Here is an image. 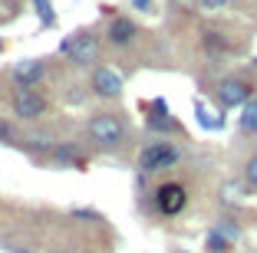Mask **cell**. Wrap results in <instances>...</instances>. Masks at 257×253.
<instances>
[{"instance_id": "cell-1", "label": "cell", "mask_w": 257, "mask_h": 253, "mask_svg": "<svg viewBox=\"0 0 257 253\" xmlns=\"http://www.w3.org/2000/svg\"><path fill=\"white\" fill-rule=\"evenodd\" d=\"M86 132H89V138L99 148L112 151L125 142L128 128H125V122H122V115H115V112H96L89 119V125H86Z\"/></svg>"}, {"instance_id": "cell-2", "label": "cell", "mask_w": 257, "mask_h": 253, "mask_svg": "<svg viewBox=\"0 0 257 253\" xmlns=\"http://www.w3.org/2000/svg\"><path fill=\"white\" fill-rule=\"evenodd\" d=\"M60 53L66 56L69 63H76V66L89 69V66H96V63H99V53H102V40H99L96 33H89V30L73 33V37H66V40L60 43Z\"/></svg>"}, {"instance_id": "cell-3", "label": "cell", "mask_w": 257, "mask_h": 253, "mask_svg": "<svg viewBox=\"0 0 257 253\" xmlns=\"http://www.w3.org/2000/svg\"><path fill=\"white\" fill-rule=\"evenodd\" d=\"M178 161H182V148L172 145V142H165V138H155V142H149L142 151H139V168H142L145 174L168 171V168H175Z\"/></svg>"}, {"instance_id": "cell-4", "label": "cell", "mask_w": 257, "mask_h": 253, "mask_svg": "<svg viewBox=\"0 0 257 253\" xmlns=\"http://www.w3.org/2000/svg\"><path fill=\"white\" fill-rule=\"evenodd\" d=\"M254 86L241 76H227V79L218 82V89H214V99H218L221 112H231V109H244V105L254 99Z\"/></svg>"}, {"instance_id": "cell-5", "label": "cell", "mask_w": 257, "mask_h": 253, "mask_svg": "<svg viewBox=\"0 0 257 253\" xmlns=\"http://www.w3.org/2000/svg\"><path fill=\"white\" fill-rule=\"evenodd\" d=\"M10 109H14L17 119L37 122V119H43V115H46L50 102H46V96H40L37 89H17L14 99H10Z\"/></svg>"}, {"instance_id": "cell-6", "label": "cell", "mask_w": 257, "mask_h": 253, "mask_svg": "<svg viewBox=\"0 0 257 253\" xmlns=\"http://www.w3.org/2000/svg\"><path fill=\"white\" fill-rule=\"evenodd\" d=\"M185 204H188V191H185V184H178V181H165V184L155 187V210L165 217H175L182 214Z\"/></svg>"}, {"instance_id": "cell-7", "label": "cell", "mask_w": 257, "mask_h": 253, "mask_svg": "<svg viewBox=\"0 0 257 253\" xmlns=\"http://www.w3.org/2000/svg\"><path fill=\"white\" fill-rule=\"evenodd\" d=\"M46 69H50V60H20L10 69V79H14L17 89H33L46 76Z\"/></svg>"}, {"instance_id": "cell-8", "label": "cell", "mask_w": 257, "mask_h": 253, "mask_svg": "<svg viewBox=\"0 0 257 253\" xmlns=\"http://www.w3.org/2000/svg\"><path fill=\"white\" fill-rule=\"evenodd\" d=\"M122 89H125V82H122V76L115 73L112 66H96L92 69V92H96L99 99H119Z\"/></svg>"}, {"instance_id": "cell-9", "label": "cell", "mask_w": 257, "mask_h": 253, "mask_svg": "<svg viewBox=\"0 0 257 253\" xmlns=\"http://www.w3.org/2000/svg\"><path fill=\"white\" fill-rule=\"evenodd\" d=\"M145 125H149L152 132H155V138H162V135H172V132H182V128H178V122L172 119V112H168L165 99H155V102H152Z\"/></svg>"}, {"instance_id": "cell-10", "label": "cell", "mask_w": 257, "mask_h": 253, "mask_svg": "<svg viewBox=\"0 0 257 253\" xmlns=\"http://www.w3.org/2000/svg\"><path fill=\"white\" fill-rule=\"evenodd\" d=\"M136 33L139 30L128 17H112V23H109V30H106V43L115 46V50H122V46H128L136 40Z\"/></svg>"}, {"instance_id": "cell-11", "label": "cell", "mask_w": 257, "mask_h": 253, "mask_svg": "<svg viewBox=\"0 0 257 253\" xmlns=\"http://www.w3.org/2000/svg\"><path fill=\"white\" fill-rule=\"evenodd\" d=\"M50 158H53L60 168H79V171L86 168V158L79 155V151H76V145H69V142L53 145V148H50Z\"/></svg>"}, {"instance_id": "cell-12", "label": "cell", "mask_w": 257, "mask_h": 253, "mask_svg": "<svg viewBox=\"0 0 257 253\" xmlns=\"http://www.w3.org/2000/svg\"><path fill=\"white\" fill-rule=\"evenodd\" d=\"M237 128H241L244 135H257V92H254V99L241 109V115H237Z\"/></svg>"}, {"instance_id": "cell-13", "label": "cell", "mask_w": 257, "mask_h": 253, "mask_svg": "<svg viewBox=\"0 0 257 253\" xmlns=\"http://www.w3.org/2000/svg\"><path fill=\"white\" fill-rule=\"evenodd\" d=\"M204 250H208V253H231V250H234V243H231L218 227H211V230L204 233Z\"/></svg>"}, {"instance_id": "cell-14", "label": "cell", "mask_w": 257, "mask_h": 253, "mask_svg": "<svg viewBox=\"0 0 257 253\" xmlns=\"http://www.w3.org/2000/svg\"><path fill=\"white\" fill-rule=\"evenodd\" d=\"M195 115H198V125H201V128H211V132H221V128H224V115H218V112H208L201 102L195 105Z\"/></svg>"}, {"instance_id": "cell-15", "label": "cell", "mask_w": 257, "mask_h": 253, "mask_svg": "<svg viewBox=\"0 0 257 253\" xmlns=\"http://www.w3.org/2000/svg\"><path fill=\"white\" fill-rule=\"evenodd\" d=\"M204 50L208 53H227L231 50V40H224V33H218V30H208L204 33Z\"/></svg>"}, {"instance_id": "cell-16", "label": "cell", "mask_w": 257, "mask_h": 253, "mask_svg": "<svg viewBox=\"0 0 257 253\" xmlns=\"http://www.w3.org/2000/svg\"><path fill=\"white\" fill-rule=\"evenodd\" d=\"M33 10H37V17H40V23H43V27H53V23H56L53 0H33Z\"/></svg>"}, {"instance_id": "cell-17", "label": "cell", "mask_w": 257, "mask_h": 253, "mask_svg": "<svg viewBox=\"0 0 257 253\" xmlns=\"http://www.w3.org/2000/svg\"><path fill=\"white\" fill-rule=\"evenodd\" d=\"M214 227H218V230L224 233V237L231 240V243H237V240H241V230H237V223L231 220V217H221V220L214 223Z\"/></svg>"}, {"instance_id": "cell-18", "label": "cell", "mask_w": 257, "mask_h": 253, "mask_svg": "<svg viewBox=\"0 0 257 253\" xmlns=\"http://www.w3.org/2000/svg\"><path fill=\"white\" fill-rule=\"evenodd\" d=\"M244 184H247L250 191H257V155L247 158V164H244Z\"/></svg>"}, {"instance_id": "cell-19", "label": "cell", "mask_w": 257, "mask_h": 253, "mask_svg": "<svg viewBox=\"0 0 257 253\" xmlns=\"http://www.w3.org/2000/svg\"><path fill=\"white\" fill-rule=\"evenodd\" d=\"M0 142H4V145H14V142H17L14 128H10V125H4V122H0Z\"/></svg>"}, {"instance_id": "cell-20", "label": "cell", "mask_w": 257, "mask_h": 253, "mask_svg": "<svg viewBox=\"0 0 257 253\" xmlns=\"http://www.w3.org/2000/svg\"><path fill=\"white\" fill-rule=\"evenodd\" d=\"M198 7L201 10H221V7H227V0H198Z\"/></svg>"}, {"instance_id": "cell-21", "label": "cell", "mask_w": 257, "mask_h": 253, "mask_svg": "<svg viewBox=\"0 0 257 253\" xmlns=\"http://www.w3.org/2000/svg\"><path fill=\"white\" fill-rule=\"evenodd\" d=\"M237 197H241V187L237 184H224V201L231 204V201H237Z\"/></svg>"}, {"instance_id": "cell-22", "label": "cell", "mask_w": 257, "mask_h": 253, "mask_svg": "<svg viewBox=\"0 0 257 253\" xmlns=\"http://www.w3.org/2000/svg\"><path fill=\"white\" fill-rule=\"evenodd\" d=\"M152 0H132V10H142V14H149Z\"/></svg>"}, {"instance_id": "cell-23", "label": "cell", "mask_w": 257, "mask_h": 253, "mask_svg": "<svg viewBox=\"0 0 257 253\" xmlns=\"http://www.w3.org/2000/svg\"><path fill=\"white\" fill-rule=\"evenodd\" d=\"M10 253H23V250H10Z\"/></svg>"}, {"instance_id": "cell-24", "label": "cell", "mask_w": 257, "mask_h": 253, "mask_svg": "<svg viewBox=\"0 0 257 253\" xmlns=\"http://www.w3.org/2000/svg\"><path fill=\"white\" fill-rule=\"evenodd\" d=\"M254 66H257V56H254Z\"/></svg>"}, {"instance_id": "cell-25", "label": "cell", "mask_w": 257, "mask_h": 253, "mask_svg": "<svg viewBox=\"0 0 257 253\" xmlns=\"http://www.w3.org/2000/svg\"><path fill=\"white\" fill-rule=\"evenodd\" d=\"M0 50H4V43H0Z\"/></svg>"}]
</instances>
